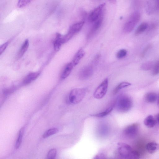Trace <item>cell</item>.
I'll return each instance as SVG.
<instances>
[{
    "instance_id": "15",
    "label": "cell",
    "mask_w": 159,
    "mask_h": 159,
    "mask_svg": "<svg viewBox=\"0 0 159 159\" xmlns=\"http://www.w3.org/2000/svg\"><path fill=\"white\" fill-rule=\"evenodd\" d=\"M74 66L72 62L68 63L64 69L61 75V78L64 79L67 78L70 73Z\"/></svg>"
},
{
    "instance_id": "2",
    "label": "cell",
    "mask_w": 159,
    "mask_h": 159,
    "mask_svg": "<svg viewBox=\"0 0 159 159\" xmlns=\"http://www.w3.org/2000/svg\"><path fill=\"white\" fill-rule=\"evenodd\" d=\"M114 103V108L119 112L124 113L128 111L131 108L133 102L128 96L122 94L119 96Z\"/></svg>"
},
{
    "instance_id": "21",
    "label": "cell",
    "mask_w": 159,
    "mask_h": 159,
    "mask_svg": "<svg viewBox=\"0 0 159 159\" xmlns=\"http://www.w3.org/2000/svg\"><path fill=\"white\" fill-rule=\"evenodd\" d=\"M148 25L145 22L141 24L137 28L135 32V35L138 36L144 31L148 28Z\"/></svg>"
},
{
    "instance_id": "29",
    "label": "cell",
    "mask_w": 159,
    "mask_h": 159,
    "mask_svg": "<svg viewBox=\"0 0 159 159\" xmlns=\"http://www.w3.org/2000/svg\"><path fill=\"white\" fill-rule=\"evenodd\" d=\"M127 53V51L125 49L120 50L116 54V57L118 59H121L125 57Z\"/></svg>"
},
{
    "instance_id": "11",
    "label": "cell",
    "mask_w": 159,
    "mask_h": 159,
    "mask_svg": "<svg viewBox=\"0 0 159 159\" xmlns=\"http://www.w3.org/2000/svg\"><path fill=\"white\" fill-rule=\"evenodd\" d=\"M103 17L101 16L100 17L95 21L91 29L88 34V38H89L93 35L101 27L103 21Z\"/></svg>"
},
{
    "instance_id": "34",
    "label": "cell",
    "mask_w": 159,
    "mask_h": 159,
    "mask_svg": "<svg viewBox=\"0 0 159 159\" xmlns=\"http://www.w3.org/2000/svg\"><path fill=\"white\" fill-rule=\"evenodd\" d=\"M157 105L158 107L159 108V96L157 98Z\"/></svg>"
},
{
    "instance_id": "24",
    "label": "cell",
    "mask_w": 159,
    "mask_h": 159,
    "mask_svg": "<svg viewBox=\"0 0 159 159\" xmlns=\"http://www.w3.org/2000/svg\"><path fill=\"white\" fill-rule=\"evenodd\" d=\"M154 63L152 61H148L143 63L141 66V68L145 70H148L152 69Z\"/></svg>"
},
{
    "instance_id": "31",
    "label": "cell",
    "mask_w": 159,
    "mask_h": 159,
    "mask_svg": "<svg viewBox=\"0 0 159 159\" xmlns=\"http://www.w3.org/2000/svg\"><path fill=\"white\" fill-rule=\"evenodd\" d=\"M152 45L150 44H149L145 48L142 52L141 54V57H143L148 51L151 48Z\"/></svg>"
},
{
    "instance_id": "17",
    "label": "cell",
    "mask_w": 159,
    "mask_h": 159,
    "mask_svg": "<svg viewBox=\"0 0 159 159\" xmlns=\"http://www.w3.org/2000/svg\"><path fill=\"white\" fill-rule=\"evenodd\" d=\"M114 108V103L102 112L91 115L90 116L98 117H102L109 114Z\"/></svg>"
},
{
    "instance_id": "4",
    "label": "cell",
    "mask_w": 159,
    "mask_h": 159,
    "mask_svg": "<svg viewBox=\"0 0 159 159\" xmlns=\"http://www.w3.org/2000/svg\"><path fill=\"white\" fill-rule=\"evenodd\" d=\"M140 17V14L138 12H135L132 13L124 25V31L126 33L131 32L139 21Z\"/></svg>"
},
{
    "instance_id": "32",
    "label": "cell",
    "mask_w": 159,
    "mask_h": 159,
    "mask_svg": "<svg viewBox=\"0 0 159 159\" xmlns=\"http://www.w3.org/2000/svg\"><path fill=\"white\" fill-rule=\"evenodd\" d=\"M110 2L113 4H115L116 3V0H108Z\"/></svg>"
},
{
    "instance_id": "16",
    "label": "cell",
    "mask_w": 159,
    "mask_h": 159,
    "mask_svg": "<svg viewBox=\"0 0 159 159\" xmlns=\"http://www.w3.org/2000/svg\"><path fill=\"white\" fill-rule=\"evenodd\" d=\"M40 74L39 72H33L30 73L24 79L23 83L25 84L30 83L32 81L36 79Z\"/></svg>"
},
{
    "instance_id": "7",
    "label": "cell",
    "mask_w": 159,
    "mask_h": 159,
    "mask_svg": "<svg viewBox=\"0 0 159 159\" xmlns=\"http://www.w3.org/2000/svg\"><path fill=\"white\" fill-rule=\"evenodd\" d=\"M139 128V124L137 123L130 125L125 128L123 131L124 134L128 138H133L138 134Z\"/></svg>"
},
{
    "instance_id": "9",
    "label": "cell",
    "mask_w": 159,
    "mask_h": 159,
    "mask_svg": "<svg viewBox=\"0 0 159 159\" xmlns=\"http://www.w3.org/2000/svg\"><path fill=\"white\" fill-rule=\"evenodd\" d=\"M146 10L149 14L159 11V0H148Z\"/></svg>"
},
{
    "instance_id": "6",
    "label": "cell",
    "mask_w": 159,
    "mask_h": 159,
    "mask_svg": "<svg viewBox=\"0 0 159 159\" xmlns=\"http://www.w3.org/2000/svg\"><path fill=\"white\" fill-rule=\"evenodd\" d=\"M108 87V80L105 79L95 90L94 93V97L97 99H100L105 95Z\"/></svg>"
},
{
    "instance_id": "27",
    "label": "cell",
    "mask_w": 159,
    "mask_h": 159,
    "mask_svg": "<svg viewBox=\"0 0 159 159\" xmlns=\"http://www.w3.org/2000/svg\"><path fill=\"white\" fill-rule=\"evenodd\" d=\"M56 150L54 148L52 149L48 152L47 155V158L48 159H54L56 155Z\"/></svg>"
},
{
    "instance_id": "19",
    "label": "cell",
    "mask_w": 159,
    "mask_h": 159,
    "mask_svg": "<svg viewBox=\"0 0 159 159\" xmlns=\"http://www.w3.org/2000/svg\"><path fill=\"white\" fill-rule=\"evenodd\" d=\"M145 100L148 103H152L155 102L157 99V94L153 92L147 93L145 96Z\"/></svg>"
},
{
    "instance_id": "3",
    "label": "cell",
    "mask_w": 159,
    "mask_h": 159,
    "mask_svg": "<svg viewBox=\"0 0 159 159\" xmlns=\"http://www.w3.org/2000/svg\"><path fill=\"white\" fill-rule=\"evenodd\" d=\"M86 94V90L84 88H75L70 92L69 97L68 101L69 102L77 104L84 98Z\"/></svg>"
},
{
    "instance_id": "33",
    "label": "cell",
    "mask_w": 159,
    "mask_h": 159,
    "mask_svg": "<svg viewBox=\"0 0 159 159\" xmlns=\"http://www.w3.org/2000/svg\"><path fill=\"white\" fill-rule=\"evenodd\" d=\"M157 120L159 124V113L157 115Z\"/></svg>"
},
{
    "instance_id": "25",
    "label": "cell",
    "mask_w": 159,
    "mask_h": 159,
    "mask_svg": "<svg viewBox=\"0 0 159 159\" xmlns=\"http://www.w3.org/2000/svg\"><path fill=\"white\" fill-rule=\"evenodd\" d=\"M23 132L24 128H22L20 130L18 138L16 142L15 148L16 149L18 148L21 143Z\"/></svg>"
},
{
    "instance_id": "26",
    "label": "cell",
    "mask_w": 159,
    "mask_h": 159,
    "mask_svg": "<svg viewBox=\"0 0 159 159\" xmlns=\"http://www.w3.org/2000/svg\"><path fill=\"white\" fill-rule=\"evenodd\" d=\"M152 69L153 75H156L159 74V60L154 63Z\"/></svg>"
},
{
    "instance_id": "22",
    "label": "cell",
    "mask_w": 159,
    "mask_h": 159,
    "mask_svg": "<svg viewBox=\"0 0 159 159\" xmlns=\"http://www.w3.org/2000/svg\"><path fill=\"white\" fill-rule=\"evenodd\" d=\"M131 84L130 83L126 82H124L120 83L114 89V94H116L120 89L129 86Z\"/></svg>"
},
{
    "instance_id": "28",
    "label": "cell",
    "mask_w": 159,
    "mask_h": 159,
    "mask_svg": "<svg viewBox=\"0 0 159 159\" xmlns=\"http://www.w3.org/2000/svg\"><path fill=\"white\" fill-rule=\"evenodd\" d=\"M32 0H19L17 6L19 8L23 7L30 3Z\"/></svg>"
},
{
    "instance_id": "10",
    "label": "cell",
    "mask_w": 159,
    "mask_h": 159,
    "mask_svg": "<svg viewBox=\"0 0 159 159\" xmlns=\"http://www.w3.org/2000/svg\"><path fill=\"white\" fill-rule=\"evenodd\" d=\"M93 69L91 66H86L83 68L79 74V78L81 80H85L93 74Z\"/></svg>"
},
{
    "instance_id": "13",
    "label": "cell",
    "mask_w": 159,
    "mask_h": 159,
    "mask_svg": "<svg viewBox=\"0 0 159 159\" xmlns=\"http://www.w3.org/2000/svg\"><path fill=\"white\" fill-rule=\"evenodd\" d=\"M62 36L60 34H56V38L53 42L54 49L57 51L59 50L61 45L63 44Z\"/></svg>"
},
{
    "instance_id": "14",
    "label": "cell",
    "mask_w": 159,
    "mask_h": 159,
    "mask_svg": "<svg viewBox=\"0 0 159 159\" xmlns=\"http://www.w3.org/2000/svg\"><path fill=\"white\" fill-rule=\"evenodd\" d=\"M146 148L148 153L152 154L158 150L159 144L155 142H149L146 144Z\"/></svg>"
},
{
    "instance_id": "8",
    "label": "cell",
    "mask_w": 159,
    "mask_h": 159,
    "mask_svg": "<svg viewBox=\"0 0 159 159\" xmlns=\"http://www.w3.org/2000/svg\"><path fill=\"white\" fill-rule=\"evenodd\" d=\"M105 5V3L101 4L94 9L89 14L88 20L90 22H93L96 21L101 16L102 9Z\"/></svg>"
},
{
    "instance_id": "20",
    "label": "cell",
    "mask_w": 159,
    "mask_h": 159,
    "mask_svg": "<svg viewBox=\"0 0 159 159\" xmlns=\"http://www.w3.org/2000/svg\"><path fill=\"white\" fill-rule=\"evenodd\" d=\"M29 45V41L28 39H26L19 51L17 56L18 58L21 57L24 54L28 49Z\"/></svg>"
},
{
    "instance_id": "12",
    "label": "cell",
    "mask_w": 159,
    "mask_h": 159,
    "mask_svg": "<svg viewBox=\"0 0 159 159\" xmlns=\"http://www.w3.org/2000/svg\"><path fill=\"white\" fill-rule=\"evenodd\" d=\"M157 120L152 115H149L147 116L144 120L145 125L149 128L154 127L157 124Z\"/></svg>"
},
{
    "instance_id": "23",
    "label": "cell",
    "mask_w": 159,
    "mask_h": 159,
    "mask_svg": "<svg viewBox=\"0 0 159 159\" xmlns=\"http://www.w3.org/2000/svg\"><path fill=\"white\" fill-rule=\"evenodd\" d=\"M58 132V129L55 128L50 129L46 131L43 134V137L45 138L55 134Z\"/></svg>"
},
{
    "instance_id": "30",
    "label": "cell",
    "mask_w": 159,
    "mask_h": 159,
    "mask_svg": "<svg viewBox=\"0 0 159 159\" xmlns=\"http://www.w3.org/2000/svg\"><path fill=\"white\" fill-rule=\"evenodd\" d=\"M8 45V42H7L3 43L0 47V53L1 55L4 51Z\"/></svg>"
},
{
    "instance_id": "1",
    "label": "cell",
    "mask_w": 159,
    "mask_h": 159,
    "mask_svg": "<svg viewBox=\"0 0 159 159\" xmlns=\"http://www.w3.org/2000/svg\"><path fill=\"white\" fill-rule=\"evenodd\" d=\"M117 151L120 157L124 159H138L140 156L138 152L133 150L129 145L125 143L118 144Z\"/></svg>"
},
{
    "instance_id": "18",
    "label": "cell",
    "mask_w": 159,
    "mask_h": 159,
    "mask_svg": "<svg viewBox=\"0 0 159 159\" xmlns=\"http://www.w3.org/2000/svg\"><path fill=\"white\" fill-rule=\"evenodd\" d=\"M85 54V52L82 49H80L75 56L73 61V63L74 66L77 65L81 59L82 58Z\"/></svg>"
},
{
    "instance_id": "5",
    "label": "cell",
    "mask_w": 159,
    "mask_h": 159,
    "mask_svg": "<svg viewBox=\"0 0 159 159\" xmlns=\"http://www.w3.org/2000/svg\"><path fill=\"white\" fill-rule=\"evenodd\" d=\"M85 21L82 20L72 25L70 27L67 33L63 36L64 43L69 40L75 34L78 32L82 28Z\"/></svg>"
}]
</instances>
